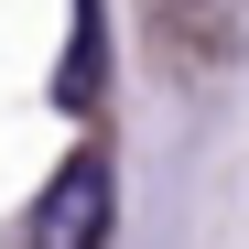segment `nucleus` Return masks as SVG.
Listing matches in <instances>:
<instances>
[{
	"instance_id": "f257e3e1",
	"label": "nucleus",
	"mask_w": 249,
	"mask_h": 249,
	"mask_svg": "<svg viewBox=\"0 0 249 249\" xmlns=\"http://www.w3.org/2000/svg\"><path fill=\"white\" fill-rule=\"evenodd\" d=\"M108 206H119V184H108V152H76L65 174L33 195V228H22V249H108Z\"/></svg>"
}]
</instances>
